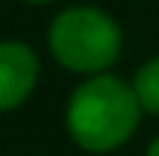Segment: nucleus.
<instances>
[{
  "mask_svg": "<svg viewBox=\"0 0 159 156\" xmlns=\"http://www.w3.org/2000/svg\"><path fill=\"white\" fill-rule=\"evenodd\" d=\"M47 47L65 71L89 80L109 74L118 62L124 33L121 24L97 6H68L47 27Z\"/></svg>",
  "mask_w": 159,
  "mask_h": 156,
  "instance_id": "obj_2",
  "label": "nucleus"
},
{
  "mask_svg": "<svg viewBox=\"0 0 159 156\" xmlns=\"http://www.w3.org/2000/svg\"><path fill=\"white\" fill-rule=\"evenodd\" d=\"M142 106L127 80L115 74L89 77L65 103V130L85 153H109L130 141L139 130Z\"/></svg>",
  "mask_w": 159,
  "mask_h": 156,
  "instance_id": "obj_1",
  "label": "nucleus"
},
{
  "mask_svg": "<svg viewBox=\"0 0 159 156\" xmlns=\"http://www.w3.org/2000/svg\"><path fill=\"white\" fill-rule=\"evenodd\" d=\"M130 86L144 115H159V56L139 65Z\"/></svg>",
  "mask_w": 159,
  "mask_h": 156,
  "instance_id": "obj_4",
  "label": "nucleus"
},
{
  "mask_svg": "<svg viewBox=\"0 0 159 156\" xmlns=\"http://www.w3.org/2000/svg\"><path fill=\"white\" fill-rule=\"evenodd\" d=\"M24 3H39V6H44V3H53V0H24Z\"/></svg>",
  "mask_w": 159,
  "mask_h": 156,
  "instance_id": "obj_6",
  "label": "nucleus"
},
{
  "mask_svg": "<svg viewBox=\"0 0 159 156\" xmlns=\"http://www.w3.org/2000/svg\"><path fill=\"white\" fill-rule=\"evenodd\" d=\"M39 56L27 41L3 38L0 41V115L15 112L30 100L39 82Z\"/></svg>",
  "mask_w": 159,
  "mask_h": 156,
  "instance_id": "obj_3",
  "label": "nucleus"
},
{
  "mask_svg": "<svg viewBox=\"0 0 159 156\" xmlns=\"http://www.w3.org/2000/svg\"><path fill=\"white\" fill-rule=\"evenodd\" d=\"M144 156H159V136H156V139L148 145V153H144Z\"/></svg>",
  "mask_w": 159,
  "mask_h": 156,
  "instance_id": "obj_5",
  "label": "nucleus"
}]
</instances>
